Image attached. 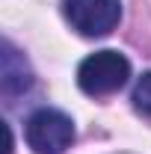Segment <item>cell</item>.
Masks as SVG:
<instances>
[{"mask_svg":"<svg viewBox=\"0 0 151 154\" xmlns=\"http://www.w3.org/2000/svg\"><path fill=\"white\" fill-rule=\"evenodd\" d=\"M131 77V62L119 51H95L77 68V83L86 95H113Z\"/></svg>","mask_w":151,"mask_h":154,"instance_id":"1","label":"cell"},{"mask_svg":"<svg viewBox=\"0 0 151 154\" xmlns=\"http://www.w3.org/2000/svg\"><path fill=\"white\" fill-rule=\"evenodd\" d=\"M27 145L36 154H62L74 142V122L59 110L42 107L27 119Z\"/></svg>","mask_w":151,"mask_h":154,"instance_id":"2","label":"cell"},{"mask_svg":"<svg viewBox=\"0 0 151 154\" xmlns=\"http://www.w3.org/2000/svg\"><path fill=\"white\" fill-rule=\"evenodd\" d=\"M62 12L80 36H107L122 18V0H62Z\"/></svg>","mask_w":151,"mask_h":154,"instance_id":"3","label":"cell"},{"mask_svg":"<svg viewBox=\"0 0 151 154\" xmlns=\"http://www.w3.org/2000/svg\"><path fill=\"white\" fill-rule=\"evenodd\" d=\"M0 86H3V95L6 98H15L21 92H27L33 86V71L27 65V59L21 57L18 51L3 42V54H0Z\"/></svg>","mask_w":151,"mask_h":154,"instance_id":"4","label":"cell"},{"mask_svg":"<svg viewBox=\"0 0 151 154\" xmlns=\"http://www.w3.org/2000/svg\"><path fill=\"white\" fill-rule=\"evenodd\" d=\"M133 104L142 110V113L151 116V71L139 77V83H136V89H133Z\"/></svg>","mask_w":151,"mask_h":154,"instance_id":"5","label":"cell"}]
</instances>
